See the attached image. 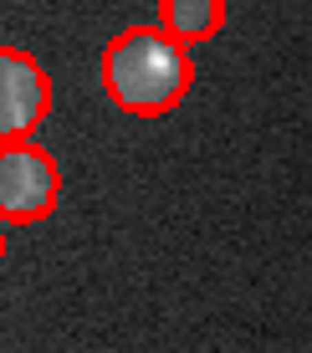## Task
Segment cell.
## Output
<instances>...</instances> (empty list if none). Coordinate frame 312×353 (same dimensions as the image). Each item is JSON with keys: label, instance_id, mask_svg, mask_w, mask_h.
<instances>
[{"label": "cell", "instance_id": "cell-2", "mask_svg": "<svg viewBox=\"0 0 312 353\" xmlns=\"http://www.w3.org/2000/svg\"><path fill=\"white\" fill-rule=\"evenodd\" d=\"M62 200L56 159L36 143H0V225L46 221Z\"/></svg>", "mask_w": 312, "mask_h": 353}, {"label": "cell", "instance_id": "cell-4", "mask_svg": "<svg viewBox=\"0 0 312 353\" xmlns=\"http://www.w3.org/2000/svg\"><path fill=\"white\" fill-rule=\"evenodd\" d=\"M159 26L174 41H210L225 26V0H159Z\"/></svg>", "mask_w": 312, "mask_h": 353}, {"label": "cell", "instance_id": "cell-1", "mask_svg": "<svg viewBox=\"0 0 312 353\" xmlns=\"http://www.w3.org/2000/svg\"><path fill=\"white\" fill-rule=\"evenodd\" d=\"M189 52L164 26H128L103 52V88L128 113H169L189 92Z\"/></svg>", "mask_w": 312, "mask_h": 353}, {"label": "cell", "instance_id": "cell-3", "mask_svg": "<svg viewBox=\"0 0 312 353\" xmlns=\"http://www.w3.org/2000/svg\"><path fill=\"white\" fill-rule=\"evenodd\" d=\"M52 113L46 72L16 46H0V143H31L41 118Z\"/></svg>", "mask_w": 312, "mask_h": 353}]
</instances>
